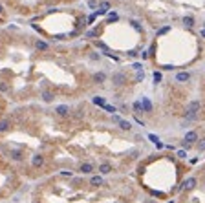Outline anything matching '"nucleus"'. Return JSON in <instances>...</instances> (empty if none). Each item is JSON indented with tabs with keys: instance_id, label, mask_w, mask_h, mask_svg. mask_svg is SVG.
Masks as SVG:
<instances>
[{
	"instance_id": "nucleus-21",
	"label": "nucleus",
	"mask_w": 205,
	"mask_h": 203,
	"mask_svg": "<svg viewBox=\"0 0 205 203\" xmlns=\"http://www.w3.org/2000/svg\"><path fill=\"white\" fill-rule=\"evenodd\" d=\"M134 110L138 112V113H143V108H141V103L138 101V103H134Z\"/></svg>"
},
{
	"instance_id": "nucleus-14",
	"label": "nucleus",
	"mask_w": 205,
	"mask_h": 203,
	"mask_svg": "<svg viewBox=\"0 0 205 203\" xmlns=\"http://www.w3.org/2000/svg\"><path fill=\"white\" fill-rule=\"evenodd\" d=\"M125 75L123 73H117V75H114V84H125Z\"/></svg>"
},
{
	"instance_id": "nucleus-3",
	"label": "nucleus",
	"mask_w": 205,
	"mask_h": 203,
	"mask_svg": "<svg viewBox=\"0 0 205 203\" xmlns=\"http://www.w3.org/2000/svg\"><path fill=\"white\" fill-rule=\"evenodd\" d=\"M196 141H198V134H196L194 130H190V132H187V134H185V143L194 145Z\"/></svg>"
},
{
	"instance_id": "nucleus-20",
	"label": "nucleus",
	"mask_w": 205,
	"mask_h": 203,
	"mask_svg": "<svg viewBox=\"0 0 205 203\" xmlns=\"http://www.w3.org/2000/svg\"><path fill=\"white\" fill-rule=\"evenodd\" d=\"M93 103L97 104V106H102V104L106 103V101H105V99H101V97H93Z\"/></svg>"
},
{
	"instance_id": "nucleus-24",
	"label": "nucleus",
	"mask_w": 205,
	"mask_h": 203,
	"mask_svg": "<svg viewBox=\"0 0 205 203\" xmlns=\"http://www.w3.org/2000/svg\"><path fill=\"white\" fill-rule=\"evenodd\" d=\"M145 79V73H143L141 70H138V75H135V80H143Z\"/></svg>"
},
{
	"instance_id": "nucleus-13",
	"label": "nucleus",
	"mask_w": 205,
	"mask_h": 203,
	"mask_svg": "<svg viewBox=\"0 0 205 203\" xmlns=\"http://www.w3.org/2000/svg\"><path fill=\"white\" fill-rule=\"evenodd\" d=\"M181 22H183V26H185V28H192V26H194V18H192V17H183Z\"/></svg>"
},
{
	"instance_id": "nucleus-26",
	"label": "nucleus",
	"mask_w": 205,
	"mask_h": 203,
	"mask_svg": "<svg viewBox=\"0 0 205 203\" xmlns=\"http://www.w3.org/2000/svg\"><path fill=\"white\" fill-rule=\"evenodd\" d=\"M88 8L95 9V8H97V2H95V0H88Z\"/></svg>"
},
{
	"instance_id": "nucleus-1",
	"label": "nucleus",
	"mask_w": 205,
	"mask_h": 203,
	"mask_svg": "<svg viewBox=\"0 0 205 203\" xmlns=\"http://www.w3.org/2000/svg\"><path fill=\"white\" fill-rule=\"evenodd\" d=\"M196 187V178H189L187 181H183V185L180 187V190H192Z\"/></svg>"
},
{
	"instance_id": "nucleus-28",
	"label": "nucleus",
	"mask_w": 205,
	"mask_h": 203,
	"mask_svg": "<svg viewBox=\"0 0 205 203\" xmlns=\"http://www.w3.org/2000/svg\"><path fill=\"white\" fill-rule=\"evenodd\" d=\"M110 20H117V13H115V11L110 13Z\"/></svg>"
},
{
	"instance_id": "nucleus-6",
	"label": "nucleus",
	"mask_w": 205,
	"mask_h": 203,
	"mask_svg": "<svg viewBox=\"0 0 205 203\" xmlns=\"http://www.w3.org/2000/svg\"><path fill=\"white\" fill-rule=\"evenodd\" d=\"M90 183H92L93 187H99V185L105 183V179H102V176H92V178H90Z\"/></svg>"
},
{
	"instance_id": "nucleus-22",
	"label": "nucleus",
	"mask_w": 205,
	"mask_h": 203,
	"mask_svg": "<svg viewBox=\"0 0 205 203\" xmlns=\"http://www.w3.org/2000/svg\"><path fill=\"white\" fill-rule=\"evenodd\" d=\"M11 158H13V159H18V161H20V159H22V154H20V152H11Z\"/></svg>"
},
{
	"instance_id": "nucleus-11",
	"label": "nucleus",
	"mask_w": 205,
	"mask_h": 203,
	"mask_svg": "<svg viewBox=\"0 0 205 203\" xmlns=\"http://www.w3.org/2000/svg\"><path fill=\"white\" fill-rule=\"evenodd\" d=\"M99 170H101V174H102V176H105V174H110V172H112V165L102 163V165L99 167Z\"/></svg>"
},
{
	"instance_id": "nucleus-10",
	"label": "nucleus",
	"mask_w": 205,
	"mask_h": 203,
	"mask_svg": "<svg viewBox=\"0 0 205 203\" xmlns=\"http://www.w3.org/2000/svg\"><path fill=\"white\" fill-rule=\"evenodd\" d=\"M117 125H119L121 130H125V132H128V130L132 128V125H130V123H126V121H123V119H119V121H117Z\"/></svg>"
},
{
	"instance_id": "nucleus-18",
	"label": "nucleus",
	"mask_w": 205,
	"mask_h": 203,
	"mask_svg": "<svg viewBox=\"0 0 205 203\" xmlns=\"http://www.w3.org/2000/svg\"><path fill=\"white\" fill-rule=\"evenodd\" d=\"M148 139L152 141V143H156V148H163V143H161V141H159L158 137H156V135H152V134H150V135H148Z\"/></svg>"
},
{
	"instance_id": "nucleus-33",
	"label": "nucleus",
	"mask_w": 205,
	"mask_h": 203,
	"mask_svg": "<svg viewBox=\"0 0 205 203\" xmlns=\"http://www.w3.org/2000/svg\"><path fill=\"white\" fill-rule=\"evenodd\" d=\"M150 203H154V201H150Z\"/></svg>"
},
{
	"instance_id": "nucleus-9",
	"label": "nucleus",
	"mask_w": 205,
	"mask_h": 203,
	"mask_svg": "<svg viewBox=\"0 0 205 203\" xmlns=\"http://www.w3.org/2000/svg\"><path fill=\"white\" fill-rule=\"evenodd\" d=\"M35 48H37V50H40V51H46L48 48H50V44H48V42H44V40H37Z\"/></svg>"
},
{
	"instance_id": "nucleus-2",
	"label": "nucleus",
	"mask_w": 205,
	"mask_h": 203,
	"mask_svg": "<svg viewBox=\"0 0 205 203\" xmlns=\"http://www.w3.org/2000/svg\"><path fill=\"white\" fill-rule=\"evenodd\" d=\"M31 165L33 167H42L44 165V155L42 154H35V155H33V158H31Z\"/></svg>"
},
{
	"instance_id": "nucleus-7",
	"label": "nucleus",
	"mask_w": 205,
	"mask_h": 203,
	"mask_svg": "<svg viewBox=\"0 0 205 203\" xmlns=\"http://www.w3.org/2000/svg\"><path fill=\"white\" fill-rule=\"evenodd\" d=\"M190 79V73L189 71H181V73H176V80H180V83H185V80Z\"/></svg>"
},
{
	"instance_id": "nucleus-30",
	"label": "nucleus",
	"mask_w": 205,
	"mask_h": 203,
	"mask_svg": "<svg viewBox=\"0 0 205 203\" xmlns=\"http://www.w3.org/2000/svg\"><path fill=\"white\" fill-rule=\"evenodd\" d=\"M60 176H66V178H70V176H72V172H68V170H62V172H60Z\"/></svg>"
},
{
	"instance_id": "nucleus-4",
	"label": "nucleus",
	"mask_w": 205,
	"mask_h": 203,
	"mask_svg": "<svg viewBox=\"0 0 205 203\" xmlns=\"http://www.w3.org/2000/svg\"><path fill=\"white\" fill-rule=\"evenodd\" d=\"M139 103H141V108H143V112H152V101H150V99H141L139 101Z\"/></svg>"
},
{
	"instance_id": "nucleus-16",
	"label": "nucleus",
	"mask_w": 205,
	"mask_h": 203,
	"mask_svg": "<svg viewBox=\"0 0 205 203\" xmlns=\"http://www.w3.org/2000/svg\"><path fill=\"white\" fill-rule=\"evenodd\" d=\"M9 126H11V123L8 119H2L0 121V132H6V130H9Z\"/></svg>"
},
{
	"instance_id": "nucleus-27",
	"label": "nucleus",
	"mask_w": 205,
	"mask_h": 203,
	"mask_svg": "<svg viewBox=\"0 0 205 203\" xmlns=\"http://www.w3.org/2000/svg\"><path fill=\"white\" fill-rule=\"evenodd\" d=\"M198 148H200V150H203V148H205V141H203V139H200V143H198Z\"/></svg>"
},
{
	"instance_id": "nucleus-15",
	"label": "nucleus",
	"mask_w": 205,
	"mask_h": 203,
	"mask_svg": "<svg viewBox=\"0 0 205 203\" xmlns=\"http://www.w3.org/2000/svg\"><path fill=\"white\" fill-rule=\"evenodd\" d=\"M198 110H200V103H198V101H192V103L189 104V108H187V112H194V113Z\"/></svg>"
},
{
	"instance_id": "nucleus-19",
	"label": "nucleus",
	"mask_w": 205,
	"mask_h": 203,
	"mask_svg": "<svg viewBox=\"0 0 205 203\" xmlns=\"http://www.w3.org/2000/svg\"><path fill=\"white\" fill-rule=\"evenodd\" d=\"M42 99L46 101V103H50V101H53V93H50V92H44V93H42Z\"/></svg>"
},
{
	"instance_id": "nucleus-5",
	"label": "nucleus",
	"mask_w": 205,
	"mask_h": 203,
	"mask_svg": "<svg viewBox=\"0 0 205 203\" xmlns=\"http://www.w3.org/2000/svg\"><path fill=\"white\" fill-rule=\"evenodd\" d=\"M55 112H57V116H60V117H66L68 113H70V108H68V106H64V104H60V106H57V108H55Z\"/></svg>"
},
{
	"instance_id": "nucleus-25",
	"label": "nucleus",
	"mask_w": 205,
	"mask_h": 203,
	"mask_svg": "<svg viewBox=\"0 0 205 203\" xmlns=\"http://www.w3.org/2000/svg\"><path fill=\"white\" fill-rule=\"evenodd\" d=\"M95 18H97V15H95V13H93V15H88V18H86V22H88V24H92V22H93V20H95Z\"/></svg>"
},
{
	"instance_id": "nucleus-17",
	"label": "nucleus",
	"mask_w": 205,
	"mask_h": 203,
	"mask_svg": "<svg viewBox=\"0 0 205 203\" xmlns=\"http://www.w3.org/2000/svg\"><path fill=\"white\" fill-rule=\"evenodd\" d=\"M108 9H110V4H108V2H105V4L101 6V9H99V11H95V15H97V17H99V15H105V13H106Z\"/></svg>"
},
{
	"instance_id": "nucleus-32",
	"label": "nucleus",
	"mask_w": 205,
	"mask_h": 203,
	"mask_svg": "<svg viewBox=\"0 0 205 203\" xmlns=\"http://www.w3.org/2000/svg\"><path fill=\"white\" fill-rule=\"evenodd\" d=\"M168 29H170V28H163V29H159V35H163V33H167Z\"/></svg>"
},
{
	"instance_id": "nucleus-23",
	"label": "nucleus",
	"mask_w": 205,
	"mask_h": 203,
	"mask_svg": "<svg viewBox=\"0 0 205 203\" xmlns=\"http://www.w3.org/2000/svg\"><path fill=\"white\" fill-rule=\"evenodd\" d=\"M102 108H105L106 112H110V113H114V112H115V108H114V106H110V104H102Z\"/></svg>"
},
{
	"instance_id": "nucleus-12",
	"label": "nucleus",
	"mask_w": 205,
	"mask_h": 203,
	"mask_svg": "<svg viewBox=\"0 0 205 203\" xmlns=\"http://www.w3.org/2000/svg\"><path fill=\"white\" fill-rule=\"evenodd\" d=\"M92 170H93L92 163H83V165H81V172H84V174H92Z\"/></svg>"
},
{
	"instance_id": "nucleus-8",
	"label": "nucleus",
	"mask_w": 205,
	"mask_h": 203,
	"mask_svg": "<svg viewBox=\"0 0 205 203\" xmlns=\"http://www.w3.org/2000/svg\"><path fill=\"white\" fill-rule=\"evenodd\" d=\"M93 80H95V83H105V80H106V73L105 71H97L93 75Z\"/></svg>"
},
{
	"instance_id": "nucleus-31",
	"label": "nucleus",
	"mask_w": 205,
	"mask_h": 203,
	"mask_svg": "<svg viewBox=\"0 0 205 203\" xmlns=\"http://www.w3.org/2000/svg\"><path fill=\"white\" fill-rule=\"evenodd\" d=\"M6 90H8V86H6L4 83H0V92H6Z\"/></svg>"
},
{
	"instance_id": "nucleus-29",
	"label": "nucleus",
	"mask_w": 205,
	"mask_h": 203,
	"mask_svg": "<svg viewBox=\"0 0 205 203\" xmlns=\"http://www.w3.org/2000/svg\"><path fill=\"white\" fill-rule=\"evenodd\" d=\"M97 46L101 50H105V51H108V48H106V44H102V42H97Z\"/></svg>"
}]
</instances>
